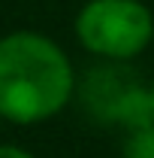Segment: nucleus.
<instances>
[{
  "label": "nucleus",
  "instance_id": "f257e3e1",
  "mask_svg": "<svg viewBox=\"0 0 154 158\" xmlns=\"http://www.w3.org/2000/svg\"><path fill=\"white\" fill-rule=\"evenodd\" d=\"M73 64L58 43L33 31L0 40V113L15 125H37L60 113L73 94Z\"/></svg>",
  "mask_w": 154,
  "mask_h": 158
},
{
  "label": "nucleus",
  "instance_id": "423d86ee",
  "mask_svg": "<svg viewBox=\"0 0 154 158\" xmlns=\"http://www.w3.org/2000/svg\"><path fill=\"white\" fill-rule=\"evenodd\" d=\"M151 103H154V85H151Z\"/></svg>",
  "mask_w": 154,
  "mask_h": 158
},
{
  "label": "nucleus",
  "instance_id": "39448f33",
  "mask_svg": "<svg viewBox=\"0 0 154 158\" xmlns=\"http://www.w3.org/2000/svg\"><path fill=\"white\" fill-rule=\"evenodd\" d=\"M0 158H33L27 149H21V146H12V143H3L0 146Z\"/></svg>",
  "mask_w": 154,
  "mask_h": 158
},
{
  "label": "nucleus",
  "instance_id": "0eeeda50",
  "mask_svg": "<svg viewBox=\"0 0 154 158\" xmlns=\"http://www.w3.org/2000/svg\"><path fill=\"white\" fill-rule=\"evenodd\" d=\"M0 118H3V113H0Z\"/></svg>",
  "mask_w": 154,
  "mask_h": 158
},
{
  "label": "nucleus",
  "instance_id": "7ed1b4c3",
  "mask_svg": "<svg viewBox=\"0 0 154 158\" xmlns=\"http://www.w3.org/2000/svg\"><path fill=\"white\" fill-rule=\"evenodd\" d=\"M118 118H124V125L133 128H142V125H151L154 122V103H151V91H139V88H130L124 91V98L115 103Z\"/></svg>",
  "mask_w": 154,
  "mask_h": 158
},
{
  "label": "nucleus",
  "instance_id": "f03ea898",
  "mask_svg": "<svg viewBox=\"0 0 154 158\" xmlns=\"http://www.w3.org/2000/svg\"><path fill=\"white\" fill-rule=\"evenodd\" d=\"M82 46L103 58L127 61L154 37V19L139 0H88L76 15Z\"/></svg>",
  "mask_w": 154,
  "mask_h": 158
},
{
  "label": "nucleus",
  "instance_id": "20e7f679",
  "mask_svg": "<svg viewBox=\"0 0 154 158\" xmlns=\"http://www.w3.org/2000/svg\"><path fill=\"white\" fill-rule=\"evenodd\" d=\"M124 158H154V122L133 128V134L124 146Z\"/></svg>",
  "mask_w": 154,
  "mask_h": 158
}]
</instances>
